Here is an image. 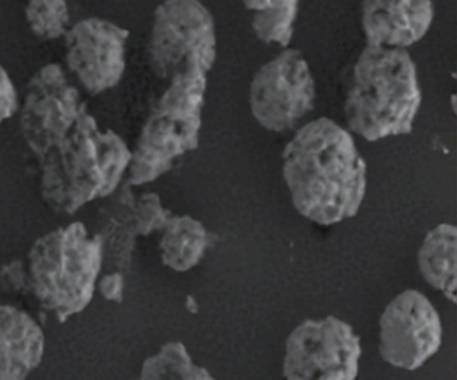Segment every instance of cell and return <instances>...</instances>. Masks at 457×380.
Masks as SVG:
<instances>
[{"mask_svg":"<svg viewBox=\"0 0 457 380\" xmlns=\"http://www.w3.org/2000/svg\"><path fill=\"white\" fill-rule=\"evenodd\" d=\"M362 350L350 324L336 316L299 324L286 342L283 375L288 380H353Z\"/></svg>","mask_w":457,"mask_h":380,"instance_id":"52a82bcc","label":"cell"},{"mask_svg":"<svg viewBox=\"0 0 457 380\" xmlns=\"http://www.w3.org/2000/svg\"><path fill=\"white\" fill-rule=\"evenodd\" d=\"M26 21L34 35L44 40L65 37L71 21L66 0H29Z\"/></svg>","mask_w":457,"mask_h":380,"instance_id":"ac0fdd59","label":"cell"},{"mask_svg":"<svg viewBox=\"0 0 457 380\" xmlns=\"http://www.w3.org/2000/svg\"><path fill=\"white\" fill-rule=\"evenodd\" d=\"M132 150L112 130H101L85 112L71 130L39 158L41 194L57 213L73 214L119 189Z\"/></svg>","mask_w":457,"mask_h":380,"instance_id":"7a4b0ae2","label":"cell"},{"mask_svg":"<svg viewBox=\"0 0 457 380\" xmlns=\"http://www.w3.org/2000/svg\"><path fill=\"white\" fill-rule=\"evenodd\" d=\"M441 339L440 316L416 289L397 294L379 318V353L397 368H420L440 350Z\"/></svg>","mask_w":457,"mask_h":380,"instance_id":"30bf717a","label":"cell"},{"mask_svg":"<svg viewBox=\"0 0 457 380\" xmlns=\"http://www.w3.org/2000/svg\"><path fill=\"white\" fill-rule=\"evenodd\" d=\"M251 11L267 10V8L283 7V5L298 4L299 0H242Z\"/></svg>","mask_w":457,"mask_h":380,"instance_id":"cb8c5ba5","label":"cell"},{"mask_svg":"<svg viewBox=\"0 0 457 380\" xmlns=\"http://www.w3.org/2000/svg\"><path fill=\"white\" fill-rule=\"evenodd\" d=\"M253 29L258 39L267 45L287 47L293 39L294 23L298 15V4L253 11Z\"/></svg>","mask_w":457,"mask_h":380,"instance_id":"d6986e66","label":"cell"},{"mask_svg":"<svg viewBox=\"0 0 457 380\" xmlns=\"http://www.w3.org/2000/svg\"><path fill=\"white\" fill-rule=\"evenodd\" d=\"M420 104L416 64L406 48L366 45L345 101L350 130L370 142L409 134Z\"/></svg>","mask_w":457,"mask_h":380,"instance_id":"3957f363","label":"cell"},{"mask_svg":"<svg viewBox=\"0 0 457 380\" xmlns=\"http://www.w3.org/2000/svg\"><path fill=\"white\" fill-rule=\"evenodd\" d=\"M141 379L210 380L213 377L207 369L192 361L183 343L170 342L162 345L156 355L144 361Z\"/></svg>","mask_w":457,"mask_h":380,"instance_id":"e0dca14e","label":"cell"},{"mask_svg":"<svg viewBox=\"0 0 457 380\" xmlns=\"http://www.w3.org/2000/svg\"><path fill=\"white\" fill-rule=\"evenodd\" d=\"M148 59L162 79L186 71L208 74L216 61L212 13L200 0H164L154 11Z\"/></svg>","mask_w":457,"mask_h":380,"instance_id":"8992f818","label":"cell"},{"mask_svg":"<svg viewBox=\"0 0 457 380\" xmlns=\"http://www.w3.org/2000/svg\"><path fill=\"white\" fill-rule=\"evenodd\" d=\"M98 235L71 222L39 237L29 252V292L58 320L82 312L95 296L103 267Z\"/></svg>","mask_w":457,"mask_h":380,"instance_id":"277c9868","label":"cell"},{"mask_svg":"<svg viewBox=\"0 0 457 380\" xmlns=\"http://www.w3.org/2000/svg\"><path fill=\"white\" fill-rule=\"evenodd\" d=\"M0 289L10 294L29 292L28 265L15 260L0 268Z\"/></svg>","mask_w":457,"mask_h":380,"instance_id":"44dd1931","label":"cell"},{"mask_svg":"<svg viewBox=\"0 0 457 380\" xmlns=\"http://www.w3.org/2000/svg\"><path fill=\"white\" fill-rule=\"evenodd\" d=\"M432 0H362L366 45L408 48L432 26Z\"/></svg>","mask_w":457,"mask_h":380,"instance_id":"7c38bea8","label":"cell"},{"mask_svg":"<svg viewBox=\"0 0 457 380\" xmlns=\"http://www.w3.org/2000/svg\"><path fill=\"white\" fill-rule=\"evenodd\" d=\"M133 197L129 187L124 186L109 208L104 219L103 229L97 235L103 245V256L111 260L112 267L116 270L127 269L132 259L137 230L133 219Z\"/></svg>","mask_w":457,"mask_h":380,"instance_id":"2e32d148","label":"cell"},{"mask_svg":"<svg viewBox=\"0 0 457 380\" xmlns=\"http://www.w3.org/2000/svg\"><path fill=\"white\" fill-rule=\"evenodd\" d=\"M160 253L165 267L187 272L202 261L210 246V233L191 216H170L162 227Z\"/></svg>","mask_w":457,"mask_h":380,"instance_id":"9a60e30c","label":"cell"},{"mask_svg":"<svg viewBox=\"0 0 457 380\" xmlns=\"http://www.w3.org/2000/svg\"><path fill=\"white\" fill-rule=\"evenodd\" d=\"M87 112L79 88L60 64L50 63L36 72L21 110V128L31 152L41 158Z\"/></svg>","mask_w":457,"mask_h":380,"instance_id":"9c48e42d","label":"cell"},{"mask_svg":"<svg viewBox=\"0 0 457 380\" xmlns=\"http://www.w3.org/2000/svg\"><path fill=\"white\" fill-rule=\"evenodd\" d=\"M45 353L42 326L25 310L0 304V380L25 379Z\"/></svg>","mask_w":457,"mask_h":380,"instance_id":"4fadbf2b","label":"cell"},{"mask_svg":"<svg viewBox=\"0 0 457 380\" xmlns=\"http://www.w3.org/2000/svg\"><path fill=\"white\" fill-rule=\"evenodd\" d=\"M66 63L82 87L92 94L116 87L127 67L128 29L101 18H87L65 34Z\"/></svg>","mask_w":457,"mask_h":380,"instance_id":"8fae6325","label":"cell"},{"mask_svg":"<svg viewBox=\"0 0 457 380\" xmlns=\"http://www.w3.org/2000/svg\"><path fill=\"white\" fill-rule=\"evenodd\" d=\"M98 291L109 302H120L124 293V276L120 270L103 276L98 281Z\"/></svg>","mask_w":457,"mask_h":380,"instance_id":"603a6c76","label":"cell"},{"mask_svg":"<svg viewBox=\"0 0 457 380\" xmlns=\"http://www.w3.org/2000/svg\"><path fill=\"white\" fill-rule=\"evenodd\" d=\"M18 110V94L14 82L0 64V125L12 118Z\"/></svg>","mask_w":457,"mask_h":380,"instance_id":"7402d4cb","label":"cell"},{"mask_svg":"<svg viewBox=\"0 0 457 380\" xmlns=\"http://www.w3.org/2000/svg\"><path fill=\"white\" fill-rule=\"evenodd\" d=\"M170 213L162 206L157 193H144L136 198L133 205V219L138 235H149L162 230Z\"/></svg>","mask_w":457,"mask_h":380,"instance_id":"ffe728a7","label":"cell"},{"mask_svg":"<svg viewBox=\"0 0 457 380\" xmlns=\"http://www.w3.org/2000/svg\"><path fill=\"white\" fill-rule=\"evenodd\" d=\"M457 230L453 224H440L425 235L419 251V268L430 286L456 302Z\"/></svg>","mask_w":457,"mask_h":380,"instance_id":"5bb4252c","label":"cell"},{"mask_svg":"<svg viewBox=\"0 0 457 380\" xmlns=\"http://www.w3.org/2000/svg\"><path fill=\"white\" fill-rule=\"evenodd\" d=\"M283 178L296 211L328 227L360 211L366 163L352 134L322 117L302 126L288 142L283 152Z\"/></svg>","mask_w":457,"mask_h":380,"instance_id":"6da1fadb","label":"cell"},{"mask_svg":"<svg viewBox=\"0 0 457 380\" xmlns=\"http://www.w3.org/2000/svg\"><path fill=\"white\" fill-rule=\"evenodd\" d=\"M315 101V82L307 59L296 48H286L253 75L250 107L262 128L275 133L293 128Z\"/></svg>","mask_w":457,"mask_h":380,"instance_id":"ba28073f","label":"cell"},{"mask_svg":"<svg viewBox=\"0 0 457 380\" xmlns=\"http://www.w3.org/2000/svg\"><path fill=\"white\" fill-rule=\"evenodd\" d=\"M170 80L132 150L128 185L154 181L170 170L178 158L199 146L207 74L186 71Z\"/></svg>","mask_w":457,"mask_h":380,"instance_id":"5b68a950","label":"cell"}]
</instances>
